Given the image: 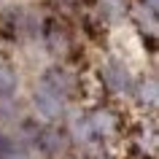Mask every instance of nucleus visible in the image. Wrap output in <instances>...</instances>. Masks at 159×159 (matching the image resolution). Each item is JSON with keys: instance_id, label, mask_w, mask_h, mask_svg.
Here are the masks:
<instances>
[{"instance_id": "obj_1", "label": "nucleus", "mask_w": 159, "mask_h": 159, "mask_svg": "<svg viewBox=\"0 0 159 159\" xmlns=\"http://www.w3.org/2000/svg\"><path fill=\"white\" fill-rule=\"evenodd\" d=\"M6 151H8V140H6L3 132H0V154H6Z\"/></svg>"}]
</instances>
